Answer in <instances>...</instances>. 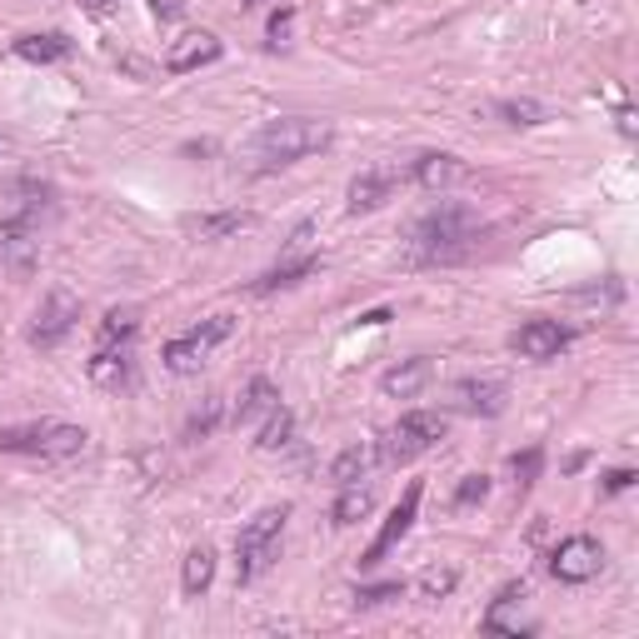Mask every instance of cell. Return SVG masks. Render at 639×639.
Segmentation results:
<instances>
[{"label": "cell", "instance_id": "6da1fadb", "mask_svg": "<svg viewBox=\"0 0 639 639\" xmlns=\"http://www.w3.org/2000/svg\"><path fill=\"white\" fill-rule=\"evenodd\" d=\"M480 245V226L465 205H439L410 230V261L414 265H455Z\"/></svg>", "mask_w": 639, "mask_h": 639}, {"label": "cell", "instance_id": "7a4b0ae2", "mask_svg": "<svg viewBox=\"0 0 639 639\" xmlns=\"http://www.w3.org/2000/svg\"><path fill=\"white\" fill-rule=\"evenodd\" d=\"M330 120H315V116H285V120H270L255 141H250V160L255 170H280V166H296L305 155L325 150L330 145Z\"/></svg>", "mask_w": 639, "mask_h": 639}, {"label": "cell", "instance_id": "3957f363", "mask_svg": "<svg viewBox=\"0 0 639 639\" xmlns=\"http://www.w3.org/2000/svg\"><path fill=\"white\" fill-rule=\"evenodd\" d=\"M285 520H290V505H270V509H261V515H255V520H250L245 530L236 534V580L240 584L261 580L265 569L275 565V555H280Z\"/></svg>", "mask_w": 639, "mask_h": 639}, {"label": "cell", "instance_id": "277c9868", "mask_svg": "<svg viewBox=\"0 0 639 639\" xmlns=\"http://www.w3.org/2000/svg\"><path fill=\"white\" fill-rule=\"evenodd\" d=\"M0 450L5 455H36V460H71V455L85 450V430L81 425H56V420L11 425V430H0Z\"/></svg>", "mask_w": 639, "mask_h": 639}, {"label": "cell", "instance_id": "5b68a950", "mask_svg": "<svg viewBox=\"0 0 639 639\" xmlns=\"http://www.w3.org/2000/svg\"><path fill=\"white\" fill-rule=\"evenodd\" d=\"M445 414H430V410H414V414H400V425L385 435V445H379V460H390V465H405L414 460V455H425L435 450L439 439H445Z\"/></svg>", "mask_w": 639, "mask_h": 639}, {"label": "cell", "instance_id": "8992f818", "mask_svg": "<svg viewBox=\"0 0 639 639\" xmlns=\"http://www.w3.org/2000/svg\"><path fill=\"white\" fill-rule=\"evenodd\" d=\"M230 330H236V319H230V315H210L205 325H195L190 335H180V340L166 345V370H176V375H195V370L210 360V350L226 340Z\"/></svg>", "mask_w": 639, "mask_h": 639}, {"label": "cell", "instance_id": "52a82bcc", "mask_svg": "<svg viewBox=\"0 0 639 639\" xmlns=\"http://www.w3.org/2000/svg\"><path fill=\"white\" fill-rule=\"evenodd\" d=\"M600 569H604V550L590 534H575V540H565V545L550 555V575H555L559 584H584V580H594Z\"/></svg>", "mask_w": 639, "mask_h": 639}, {"label": "cell", "instance_id": "ba28073f", "mask_svg": "<svg viewBox=\"0 0 639 639\" xmlns=\"http://www.w3.org/2000/svg\"><path fill=\"white\" fill-rule=\"evenodd\" d=\"M75 319H81V300H75L71 290H50L46 305L36 310V325H31V345H40V350L60 345L65 335L75 330Z\"/></svg>", "mask_w": 639, "mask_h": 639}, {"label": "cell", "instance_id": "9c48e42d", "mask_svg": "<svg viewBox=\"0 0 639 639\" xmlns=\"http://www.w3.org/2000/svg\"><path fill=\"white\" fill-rule=\"evenodd\" d=\"M420 495H425V485H410V490H405V499H400V505L390 509V520L379 525L375 545H370L365 555H360V569L379 565V559H385V555H390L395 545H400V540H405V530H410V525H414V515H420Z\"/></svg>", "mask_w": 639, "mask_h": 639}, {"label": "cell", "instance_id": "30bf717a", "mask_svg": "<svg viewBox=\"0 0 639 639\" xmlns=\"http://www.w3.org/2000/svg\"><path fill=\"white\" fill-rule=\"evenodd\" d=\"M565 345H569V330L559 319H525L520 330L509 335V350L525 360H555Z\"/></svg>", "mask_w": 639, "mask_h": 639}, {"label": "cell", "instance_id": "8fae6325", "mask_svg": "<svg viewBox=\"0 0 639 639\" xmlns=\"http://www.w3.org/2000/svg\"><path fill=\"white\" fill-rule=\"evenodd\" d=\"M210 60H220V40H215L210 31H185L180 40H170L166 71L170 75H190V71H201V65H210Z\"/></svg>", "mask_w": 639, "mask_h": 639}, {"label": "cell", "instance_id": "7c38bea8", "mask_svg": "<svg viewBox=\"0 0 639 639\" xmlns=\"http://www.w3.org/2000/svg\"><path fill=\"white\" fill-rule=\"evenodd\" d=\"M430 379H435V360H430V355H414V360H400L390 375L379 379V390L390 395V400H414V395L425 390Z\"/></svg>", "mask_w": 639, "mask_h": 639}, {"label": "cell", "instance_id": "4fadbf2b", "mask_svg": "<svg viewBox=\"0 0 639 639\" xmlns=\"http://www.w3.org/2000/svg\"><path fill=\"white\" fill-rule=\"evenodd\" d=\"M470 176V170L455 160V155H439V150H430V155H420L410 166V180L414 185H425V190H445V185H460V180Z\"/></svg>", "mask_w": 639, "mask_h": 639}, {"label": "cell", "instance_id": "5bb4252c", "mask_svg": "<svg viewBox=\"0 0 639 639\" xmlns=\"http://www.w3.org/2000/svg\"><path fill=\"white\" fill-rule=\"evenodd\" d=\"M0 261L11 265V270H31V261H36V230H31V220H5L0 226Z\"/></svg>", "mask_w": 639, "mask_h": 639}, {"label": "cell", "instance_id": "9a60e30c", "mask_svg": "<svg viewBox=\"0 0 639 639\" xmlns=\"http://www.w3.org/2000/svg\"><path fill=\"white\" fill-rule=\"evenodd\" d=\"M91 379L106 385V390H120V385L131 379V350H125V345H120V350L116 345H100L91 355Z\"/></svg>", "mask_w": 639, "mask_h": 639}, {"label": "cell", "instance_id": "2e32d148", "mask_svg": "<svg viewBox=\"0 0 639 639\" xmlns=\"http://www.w3.org/2000/svg\"><path fill=\"white\" fill-rule=\"evenodd\" d=\"M375 465H379V445H365V439H360V445H350V450L335 455L330 480L335 485H355V480H365Z\"/></svg>", "mask_w": 639, "mask_h": 639}, {"label": "cell", "instance_id": "e0dca14e", "mask_svg": "<svg viewBox=\"0 0 639 639\" xmlns=\"http://www.w3.org/2000/svg\"><path fill=\"white\" fill-rule=\"evenodd\" d=\"M390 190H395V176H379V170H370V176H355V185H350V215L379 210V205L390 201Z\"/></svg>", "mask_w": 639, "mask_h": 639}, {"label": "cell", "instance_id": "ac0fdd59", "mask_svg": "<svg viewBox=\"0 0 639 639\" xmlns=\"http://www.w3.org/2000/svg\"><path fill=\"white\" fill-rule=\"evenodd\" d=\"M505 379H465L460 385V405L470 414H499L505 410Z\"/></svg>", "mask_w": 639, "mask_h": 639}, {"label": "cell", "instance_id": "d6986e66", "mask_svg": "<svg viewBox=\"0 0 639 639\" xmlns=\"http://www.w3.org/2000/svg\"><path fill=\"white\" fill-rule=\"evenodd\" d=\"M15 56L31 60V65H56V60L71 56V40L56 36V31H46V36H21L15 40Z\"/></svg>", "mask_w": 639, "mask_h": 639}, {"label": "cell", "instance_id": "ffe728a7", "mask_svg": "<svg viewBox=\"0 0 639 639\" xmlns=\"http://www.w3.org/2000/svg\"><path fill=\"white\" fill-rule=\"evenodd\" d=\"M370 509H375V490H365V485L355 480V485H340V499H335L330 520L345 530V525H360V520H365Z\"/></svg>", "mask_w": 639, "mask_h": 639}, {"label": "cell", "instance_id": "44dd1931", "mask_svg": "<svg viewBox=\"0 0 639 639\" xmlns=\"http://www.w3.org/2000/svg\"><path fill=\"white\" fill-rule=\"evenodd\" d=\"M215 580V550L201 545L185 555V575H180V590H185V600H195V594H205Z\"/></svg>", "mask_w": 639, "mask_h": 639}, {"label": "cell", "instance_id": "7402d4cb", "mask_svg": "<svg viewBox=\"0 0 639 639\" xmlns=\"http://www.w3.org/2000/svg\"><path fill=\"white\" fill-rule=\"evenodd\" d=\"M275 405H280V390H275L270 379H250V390L240 395V405H236V425H250V420H261V414H270Z\"/></svg>", "mask_w": 639, "mask_h": 639}, {"label": "cell", "instance_id": "603a6c76", "mask_svg": "<svg viewBox=\"0 0 639 639\" xmlns=\"http://www.w3.org/2000/svg\"><path fill=\"white\" fill-rule=\"evenodd\" d=\"M315 270H319L315 255H305V261H285V265H275V270H265L261 280H255V290H261V296H270V290H290V285L310 280Z\"/></svg>", "mask_w": 639, "mask_h": 639}, {"label": "cell", "instance_id": "cb8c5ba5", "mask_svg": "<svg viewBox=\"0 0 639 639\" xmlns=\"http://www.w3.org/2000/svg\"><path fill=\"white\" fill-rule=\"evenodd\" d=\"M520 600H530V590H525V584H505V590L495 594V604H490L485 625H490V629H505V635H525L530 625H520V619H509V610H515Z\"/></svg>", "mask_w": 639, "mask_h": 639}, {"label": "cell", "instance_id": "d4e9b609", "mask_svg": "<svg viewBox=\"0 0 639 639\" xmlns=\"http://www.w3.org/2000/svg\"><path fill=\"white\" fill-rule=\"evenodd\" d=\"M255 226V215L245 210H226V215H205V220H195V236L201 240H226V236H240V230Z\"/></svg>", "mask_w": 639, "mask_h": 639}, {"label": "cell", "instance_id": "484cf974", "mask_svg": "<svg viewBox=\"0 0 639 639\" xmlns=\"http://www.w3.org/2000/svg\"><path fill=\"white\" fill-rule=\"evenodd\" d=\"M290 430H296V414L285 410V405H275L270 410V420L261 425V435H255V450H280V445H290Z\"/></svg>", "mask_w": 639, "mask_h": 639}, {"label": "cell", "instance_id": "4316f807", "mask_svg": "<svg viewBox=\"0 0 639 639\" xmlns=\"http://www.w3.org/2000/svg\"><path fill=\"white\" fill-rule=\"evenodd\" d=\"M135 330H141V315H135V310H110V315L100 319V345H131Z\"/></svg>", "mask_w": 639, "mask_h": 639}, {"label": "cell", "instance_id": "83f0119b", "mask_svg": "<svg viewBox=\"0 0 639 639\" xmlns=\"http://www.w3.org/2000/svg\"><path fill=\"white\" fill-rule=\"evenodd\" d=\"M220 414H226V400H205V410H195L185 420V439H210L215 425H220Z\"/></svg>", "mask_w": 639, "mask_h": 639}, {"label": "cell", "instance_id": "f1b7e54d", "mask_svg": "<svg viewBox=\"0 0 639 639\" xmlns=\"http://www.w3.org/2000/svg\"><path fill=\"white\" fill-rule=\"evenodd\" d=\"M499 116H505L509 125H540V120H545V106H534V100H505Z\"/></svg>", "mask_w": 639, "mask_h": 639}, {"label": "cell", "instance_id": "f546056e", "mask_svg": "<svg viewBox=\"0 0 639 639\" xmlns=\"http://www.w3.org/2000/svg\"><path fill=\"white\" fill-rule=\"evenodd\" d=\"M455 590V569H425L420 575V594L425 600H439V594H450Z\"/></svg>", "mask_w": 639, "mask_h": 639}, {"label": "cell", "instance_id": "4dcf8cb0", "mask_svg": "<svg viewBox=\"0 0 639 639\" xmlns=\"http://www.w3.org/2000/svg\"><path fill=\"white\" fill-rule=\"evenodd\" d=\"M509 470H515V485L530 490V485H534V474H540V450L515 455V460H509Z\"/></svg>", "mask_w": 639, "mask_h": 639}, {"label": "cell", "instance_id": "1f68e13d", "mask_svg": "<svg viewBox=\"0 0 639 639\" xmlns=\"http://www.w3.org/2000/svg\"><path fill=\"white\" fill-rule=\"evenodd\" d=\"M490 495V474H465L460 490H455V505H474V499Z\"/></svg>", "mask_w": 639, "mask_h": 639}, {"label": "cell", "instance_id": "d6a6232c", "mask_svg": "<svg viewBox=\"0 0 639 639\" xmlns=\"http://www.w3.org/2000/svg\"><path fill=\"white\" fill-rule=\"evenodd\" d=\"M385 600H400V584H375V590H360L355 594L360 610H370V604H385Z\"/></svg>", "mask_w": 639, "mask_h": 639}, {"label": "cell", "instance_id": "836d02e7", "mask_svg": "<svg viewBox=\"0 0 639 639\" xmlns=\"http://www.w3.org/2000/svg\"><path fill=\"white\" fill-rule=\"evenodd\" d=\"M290 25H296V15H290V11H275V15H270V46H285Z\"/></svg>", "mask_w": 639, "mask_h": 639}, {"label": "cell", "instance_id": "e575fe53", "mask_svg": "<svg viewBox=\"0 0 639 639\" xmlns=\"http://www.w3.org/2000/svg\"><path fill=\"white\" fill-rule=\"evenodd\" d=\"M635 485V470H610L604 474V490H610V495H619V490H629Z\"/></svg>", "mask_w": 639, "mask_h": 639}, {"label": "cell", "instance_id": "d590c367", "mask_svg": "<svg viewBox=\"0 0 639 639\" xmlns=\"http://www.w3.org/2000/svg\"><path fill=\"white\" fill-rule=\"evenodd\" d=\"M150 11L160 15V21H170V15H180V11H185V0H150Z\"/></svg>", "mask_w": 639, "mask_h": 639}, {"label": "cell", "instance_id": "8d00e7d4", "mask_svg": "<svg viewBox=\"0 0 639 639\" xmlns=\"http://www.w3.org/2000/svg\"><path fill=\"white\" fill-rule=\"evenodd\" d=\"M116 5H120V0H81V11H91V15H110Z\"/></svg>", "mask_w": 639, "mask_h": 639}, {"label": "cell", "instance_id": "74e56055", "mask_svg": "<svg viewBox=\"0 0 639 639\" xmlns=\"http://www.w3.org/2000/svg\"><path fill=\"white\" fill-rule=\"evenodd\" d=\"M240 5H261V0H240Z\"/></svg>", "mask_w": 639, "mask_h": 639}]
</instances>
